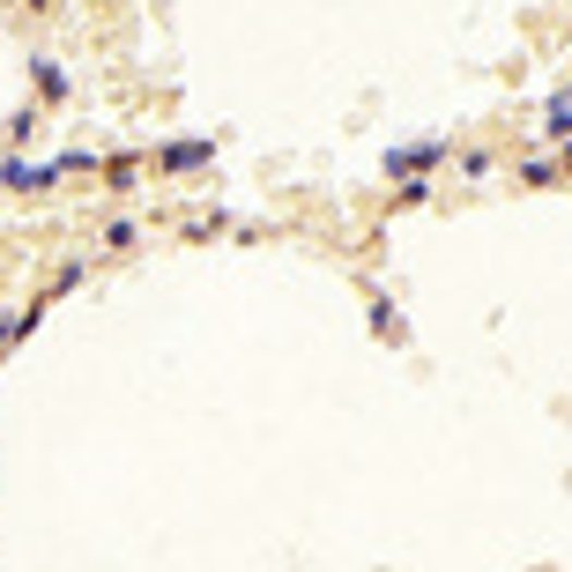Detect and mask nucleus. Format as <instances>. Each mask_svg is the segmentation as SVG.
<instances>
[{
    "label": "nucleus",
    "mask_w": 572,
    "mask_h": 572,
    "mask_svg": "<svg viewBox=\"0 0 572 572\" xmlns=\"http://www.w3.org/2000/svg\"><path fill=\"white\" fill-rule=\"evenodd\" d=\"M439 163H447V142H409V149H394V157H387V171L416 186V171H439Z\"/></svg>",
    "instance_id": "1"
},
{
    "label": "nucleus",
    "mask_w": 572,
    "mask_h": 572,
    "mask_svg": "<svg viewBox=\"0 0 572 572\" xmlns=\"http://www.w3.org/2000/svg\"><path fill=\"white\" fill-rule=\"evenodd\" d=\"M163 163H171V171H194V163H208V149H202V142H171Z\"/></svg>",
    "instance_id": "3"
},
{
    "label": "nucleus",
    "mask_w": 572,
    "mask_h": 572,
    "mask_svg": "<svg viewBox=\"0 0 572 572\" xmlns=\"http://www.w3.org/2000/svg\"><path fill=\"white\" fill-rule=\"evenodd\" d=\"M38 8H45V0H38Z\"/></svg>",
    "instance_id": "4"
},
{
    "label": "nucleus",
    "mask_w": 572,
    "mask_h": 572,
    "mask_svg": "<svg viewBox=\"0 0 572 572\" xmlns=\"http://www.w3.org/2000/svg\"><path fill=\"white\" fill-rule=\"evenodd\" d=\"M543 126H550L558 142L572 134V89H565V97H550V105H543Z\"/></svg>",
    "instance_id": "2"
}]
</instances>
